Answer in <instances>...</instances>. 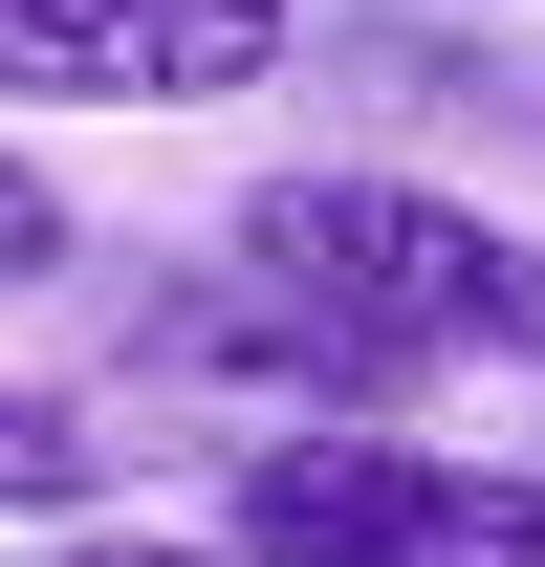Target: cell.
<instances>
[{"mask_svg":"<svg viewBox=\"0 0 545 567\" xmlns=\"http://www.w3.org/2000/svg\"><path fill=\"white\" fill-rule=\"evenodd\" d=\"M218 262L263 306H306L349 371H545V240L480 218V197H436V175H371V153L263 175L218 218Z\"/></svg>","mask_w":545,"mask_h":567,"instance_id":"6da1fadb","label":"cell"},{"mask_svg":"<svg viewBox=\"0 0 545 567\" xmlns=\"http://www.w3.org/2000/svg\"><path fill=\"white\" fill-rule=\"evenodd\" d=\"M218 546L240 567H545V458H436L393 415H328L218 481Z\"/></svg>","mask_w":545,"mask_h":567,"instance_id":"7a4b0ae2","label":"cell"},{"mask_svg":"<svg viewBox=\"0 0 545 567\" xmlns=\"http://www.w3.org/2000/svg\"><path fill=\"white\" fill-rule=\"evenodd\" d=\"M284 66V0H0V110H240Z\"/></svg>","mask_w":545,"mask_h":567,"instance_id":"3957f363","label":"cell"},{"mask_svg":"<svg viewBox=\"0 0 545 567\" xmlns=\"http://www.w3.org/2000/svg\"><path fill=\"white\" fill-rule=\"evenodd\" d=\"M110 502V415L88 393H0V524H88Z\"/></svg>","mask_w":545,"mask_h":567,"instance_id":"277c9868","label":"cell"},{"mask_svg":"<svg viewBox=\"0 0 545 567\" xmlns=\"http://www.w3.org/2000/svg\"><path fill=\"white\" fill-rule=\"evenodd\" d=\"M22 284H66V197H44V153H0V306Z\"/></svg>","mask_w":545,"mask_h":567,"instance_id":"5b68a950","label":"cell"},{"mask_svg":"<svg viewBox=\"0 0 545 567\" xmlns=\"http://www.w3.org/2000/svg\"><path fill=\"white\" fill-rule=\"evenodd\" d=\"M44 567H240V546H175V524H66Z\"/></svg>","mask_w":545,"mask_h":567,"instance_id":"8992f818","label":"cell"}]
</instances>
